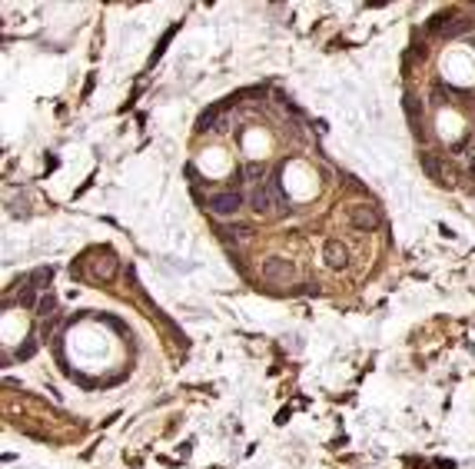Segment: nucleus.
<instances>
[{
  "mask_svg": "<svg viewBox=\"0 0 475 469\" xmlns=\"http://www.w3.org/2000/svg\"><path fill=\"white\" fill-rule=\"evenodd\" d=\"M240 207H243V193L240 190H223V193H216V197H209V210H213L216 216H233V213H240Z\"/></svg>",
  "mask_w": 475,
  "mask_h": 469,
  "instance_id": "1",
  "label": "nucleus"
},
{
  "mask_svg": "<svg viewBox=\"0 0 475 469\" xmlns=\"http://www.w3.org/2000/svg\"><path fill=\"white\" fill-rule=\"evenodd\" d=\"M349 223H352V230H359V233H372V230H379V213H375L372 207H366V203H359V207L349 210Z\"/></svg>",
  "mask_w": 475,
  "mask_h": 469,
  "instance_id": "2",
  "label": "nucleus"
},
{
  "mask_svg": "<svg viewBox=\"0 0 475 469\" xmlns=\"http://www.w3.org/2000/svg\"><path fill=\"white\" fill-rule=\"evenodd\" d=\"M263 276L266 279H292L296 270H292V263L283 260V256H266V260H263Z\"/></svg>",
  "mask_w": 475,
  "mask_h": 469,
  "instance_id": "3",
  "label": "nucleus"
},
{
  "mask_svg": "<svg viewBox=\"0 0 475 469\" xmlns=\"http://www.w3.org/2000/svg\"><path fill=\"white\" fill-rule=\"evenodd\" d=\"M323 253H326V267L329 270H346L349 267V247L342 240H329Z\"/></svg>",
  "mask_w": 475,
  "mask_h": 469,
  "instance_id": "4",
  "label": "nucleus"
},
{
  "mask_svg": "<svg viewBox=\"0 0 475 469\" xmlns=\"http://www.w3.org/2000/svg\"><path fill=\"white\" fill-rule=\"evenodd\" d=\"M249 203H253L256 213H272V193H269V186L266 183L253 186V190H249Z\"/></svg>",
  "mask_w": 475,
  "mask_h": 469,
  "instance_id": "5",
  "label": "nucleus"
},
{
  "mask_svg": "<svg viewBox=\"0 0 475 469\" xmlns=\"http://www.w3.org/2000/svg\"><path fill=\"white\" fill-rule=\"evenodd\" d=\"M419 163H422V170L429 173L432 180H439V177H442V163H439V160L432 157L429 150H422V153H419Z\"/></svg>",
  "mask_w": 475,
  "mask_h": 469,
  "instance_id": "6",
  "label": "nucleus"
},
{
  "mask_svg": "<svg viewBox=\"0 0 475 469\" xmlns=\"http://www.w3.org/2000/svg\"><path fill=\"white\" fill-rule=\"evenodd\" d=\"M240 173H243V180H249L253 186H260V183H263V177H266V166H263V163H246Z\"/></svg>",
  "mask_w": 475,
  "mask_h": 469,
  "instance_id": "7",
  "label": "nucleus"
},
{
  "mask_svg": "<svg viewBox=\"0 0 475 469\" xmlns=\"http://www.w3.org/2000/svg\"><path fill=\"white\" fill-rule=\"evenodd\" d=\"M13 303H17V306H33V303H37V290H33L30 283H24L17 290V296H13Z\"/></svg>",
  "mask_w": 475,
  "mask_h": 469,
  "instance_id": "8",
  "label": "nucleus"
},
{
  "mask_svg": "<svg viewBox=\"0 0 475 469\" xmlns=\"http://www.w3.org/2000/svg\"><path fill=\"white\" fill-rule=\"evenodd\" d=\"M50 279H53V270H50V267H44V270H37V273H33V276L27 279V283H30L33 290H44V286L50 283Z\"/></svg>",
  "mask_w": 475,
  "mask_h": 469,
  "instance_id": "9",
  "label": "nucleus"
},
{
  "mask_svg": "<svg viewBox=\"0 0 475 469\" xmlns=\"http://www.w3.org/2000/svg\"><path fill=\"white\" fill-rule=\"evenodd\" d=\"M469 30H472V20H452L442 30V37H459V33H469Z\"/></svg>",
  "mask_w": 475,
  "mask_h": 469,
  "instance_id": "10",
  "label": "nucleus"
},
{
  "mask_svg": "<svg viewBox=\"0 0 475 469\" xmlns=\"http://www.w3.org/2000/svg\"><path fill=\"white\" fill-rule=\"evenodd\" d=\"M406 114H409V120H412V127L422 134V127H419V114H422V103H415V97H406Z\"/></svg>",
  "mask_w": 475,
  "mask_h": 469,
  "instance_id": "11",
  "label": "nucleus"
},
{
  "mask_svg": "<svg viewBox=\"0 0 475 469\" xmlns=\"http://www.w3.org/2000/svg\"><path fill=\"white\" fill-rule=\"evenodd\" d=\"M37 313H40V316H53V313H57V296H53V293H47V296L44 299H40V306H37Z\"/></svg>",
  "mask_w": 475,
  "mask_h": 469,
  "instance_id": "12",
  "label": "nucleus"
},
{
  "mask_svg": "<svg viewBox=\"0 0 475 469\" xmlns=\"http://www.w3.org/2000/svg\"><path fill=\"white\" fill-rule=\"evenodd\" d=\"M229 236H233V240H249V236H253V227H249V223H233V227H229Z\"/></svg>",
  "mask_w": 475,
  "mask_h": 469,
  "instance_id": "13",
  "label": "nucleus"
},
{
  "mask_svg": "<svg viewBox=\"0 0 475 469\" xmlns=\"http://www.w3.org/2000/svg\"><path fill=\"white\" fill-rule=\"evenodd\" d=\"M33 349H37V343H33V340H27V343H24V346H20V349H17V360H27V356H30V353H33Z\"/></svg>",
  "mask_w": 475,
  "mask_h": 469,
  "instance_id": "14",
  "label": "nucleus"
},
{
  "mask_svg": "<svg viewBox=\"0 0 475 469\" xmlns=\"http://www.w3.org/2000/svg\"><path fill=\"white\" fill-rule=\"evenodd\" d=\"M299 293H312V296H316V293H319V283H303V286H299Z\"/></svg>",
  "mask_w": 475,
  "mask_h": 469,
  "instance_id": "15",
  "label": "nucleus"
},
{
  "mask_svg": "<svg viewBox=\"0 0 475 469\" xmlns=\"http://www.w3.org/2000/svg\"><path fill=\"white\" fill-rule=\"evenodd\" d=\"M469 173L475 177V150H472V157H469Z\"/></svg>",
  "mask_w": 475,
  "mask_h": 469,
  "instance_id": "16",
  "label": "nucleus"
}]
</instances>
